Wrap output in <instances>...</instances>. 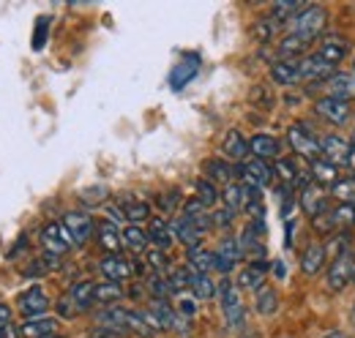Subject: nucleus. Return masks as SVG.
<instances>
[{
    "label": "nucleus",
    "mask_w": 355,
    "mask_h": 338,
    "mask_svg": "<svg viewBox=\"0 0 355 338\" xmlns=\"http://www.w3.org/2000/svg\"><path fill=\"white\" fill-rule=\"evenodd\" d=\"M96 322H98V328L115 330L118 336H126V333H137V336H142V338L156 336V330L145 322L142 311H129V308H121V305H110V308L98 311Z\"/></svg>",
    "instance_id": "nucleus-1"
},
{
    "label": "nucleus",
    "mask_w": 355,
    "mask_h": 338,
    "mask_svg": "<svg viewBox=\"0 0 355 338\" xmlns=\"http://www.w3.org/2000/svg\"><path fill=\"white\" fill-rule=\"evenodd\" d=\"M350 281H355L353 249H347L345 254H339L336 259H331V267H328V290H331V292H342Z\"/></svg>",
    "instance_id": "nucleus-2"
},
{
    "label": "nucleus",
    "mask_w": 355,
    "mask_h": 338,
    "mask_svg": "<svg viewBox=\"0 0 355 338\" xmlns=\"http://www.w3.org/2000/svg\"><path fill=\"white\" fill-rule=\"evenodd\" d=\"M325 19H328L325 8H320V6H306V8L293 19V30H290V33H301V36H306L309 42H314V39L322 33Z\"/></svg>",
    "instance_id": "nucleus-3"
},
{
    "label": "nucleus",
    "mask_w": 355,
    "mask_h": 338,
    "mask_svg": "<svg viewBox=\"0 0 355 338\" xmlns=\"http://www.w3.org/2000/svg\"><path fill=\"white\" fill-rule=\"evenodd\" d=\"M63 229L69 232L71 238V246H85L90 238H93V218L85 211H69L63 215Z\"/></svg>",
    "instance_id": "nucleus-4"
},
{
    "label": "nucleus",
    "mask_w": 355,
    "mask_h": 338,
    "mask_svg": "<svg viewBox=\"0 0 355 338\" xmlns=\"http://www.w3.org/2000/svg\"><path fill=\"white\" fill-rule=\"evenodd\" d=\"M219 297H222V314H224V322L230 328H241L243 325V303H241V295L235 290L232 281H222V287L216 290Z\"/></svg>",
    "instance_id": "nucleus-5"
},
{
    "label": "nucleus",
    "mask_w": 355,
    "mask_h": 338,
    "mask_svg": "<svg viewBox=\"0 0 355 338\" xmlns=\"http://www.w3.org/2000/svg\"><path fill=\"white\" fill-rule=\"evenodd\" d=\"M287 139H290L293 150H295V153H301L304 159H309L311 164H314V161L322 156V150H320V142L311 136L309 128L301 126V123H295V126L287 128Z\"/></svg>",
    "instance_id": "nucleus-6"
},
{
    "label": "nucleus",
    "mask_w": 355,
    "mask_h": 338,
    "mask_svg": "<svg viewBox=\"0 0 355 338\" xmlns=\"http://www.w3.org/2000/svg\"><path fill=\"white\" fill-rule=\"evenodd\" d=\"M17 308L25 319H36V317H44L46 308H49V297L44 295L42 287H31L25 290L22 295L17 297Z\"/></svg>",
    "instance_id": "nucleus-7"
},
{
    "label": "nucleus",
    "mask_w": 355,
    "mask_h": 338,
    "mask_svg": "<svg viewBox=\"0 0 355 338\" xmlns=\"http://www.w3.org/2000/svg\"><path fill=\"white\" fill-rule=\"evenodd\" d=\"M39 240L44 246V254H55V256H63L71 249V238L63 229V224H46L42 235H39Z\"/></svg>",
    "instance_id": "nucleus-8"
},
{
    "label": "nucleus",
    "mask_w": 355,
    "mask_h": 338,
    "mask_svg": "<svg viewBox=\"0 0 355 338\" xmlns=\"http://www.w3.org/2000/svg\"><path fill=\"white\" fill-rule=\"evenodd\" d=\"M235 172H238V175L243 177V183L252 186V188H263V186H268V183L273 180V169L268 167L266 161H260V159L243 161Z\"/></svg>",
    "instance_id": "nucleus-9"
},
{
    "label": "nucleus",
    "mask_w": 355,
    "mask_h": 338,
    "mask_svg": "<svg viewBox=\"0 0 355 338\" xmlns=\"http://www.w3.org/2000/svg\"><path fill=\"white\" fill-rule=\"evenodd\" d=\"M98 270L104 273V278L107 281H126V278H132L134 267L129 259H123V256H118V254H110V256H104L101 262H98Z\"/></svg>",
    "instance_id": "nucleus-10"
},
{
    "label": "nucleus",
    "mask_w": 355,
    "mask_h": 338,
    "mask_svg": "<svg viewBox=\"0 0 355 338\" xmlns=\"http://www.w3.org/2000/svg\"><path fill=\"white\" fill-rule=\"evenodd\" d=\"M320 150H322V159L331 164H350L353 159V148L339 136H325L320 142Z\"/></svg>",
    "instance_id": "nucleus-11"
},
{
    "label": "nucleus",
    "mask_w": 355,
    "mask_h": 338,
    "mask_svg": "<svg viewBox=\"0 0 355 338\" xmlns=\"http://www.w3.org/2000/svg\"><path fill=\"white\" fill-rule=\"evenodd\" d=\"M222 156L227 161H235V164H241V161L249 156V142L243 139V134H241L238 128H230V131L224 134Z\"/></svg>",
    "instance_id": "nucleus-12"
},
{
    "label": "nucleus",
    "mask_w": 355,
    "mask_h": 338,
    "mask_svg": "<svg viewBox=\"0 0 355 338\" xmlns=\"http://www.w3.org/2000/svg\"><path fill=\"white\" fill-rule=\"evenodd\" d=\"M238 259H243V249H241L238 238H222V243L216 249V265L214 267L222 270V273H230Z\"/></svg>",
    "instance_id": "nucleus-13"
},
{
    "label": "nucleus",
    "mask_w": 355,
    "mask_h": 338,
    "mask_svg": "<svg viewBox=\"0 0 355 338\" xmlns=\"http://www.w3.org/2000/svg\"><path fill=\"white\" fill-rule=\"evenodd\" d=\"M317 112H320L325 121L336 123V126L347 123V118H350V107H347V101H342V98H334V96H328V98H320V101H317Z\"/></svg>",
    "instance_id": "nucleus-14"
},
{
    "label": "nucleus",
    "mask_w": 355,
    "mask_h": 338,
    "mask_svg": "<svg viewBox=\"0 0 355 338\" xmlns=\"http://www.w3.org/2000/svg\"><path fill=\"white\" fill-rule=\"evenodd\" d=\"M197 71H200V57H197V55H189V57H183L180 63H175V69L170 71V84H173V90L186 87V84L197 77Z\"/></svg>",
    "instance_id": "nucleus-15"
},
{
    "label": "nucleus",
    "mask_w": 355,
    "mask_h": 338,
    "mask_svg": "<svg viewBox=\"0 0 355 338\" xmlns=\"http://www.w3.org/2000/svg\"><path fill=\"white\" fill-rule=\"evenodd\" d=\"M115 208L121 211L123 221H132L137 226H139V221H148L150 218V205L142 202V199H134V197H121L115 202Z\"/></svg>",
    "instance_id": "nucleus-16"
},
{
    "label": "nucleus",
    "mask_w": 355,
    "mask_h": 338,
    "mask_svg": "<svg viewBox=\"0 0 355 338\" xmlns=\"http://www.w3.org/2000/svg\"><path fill=\"white\" fill-rule=\"evenodd\" d=\"M298 71H301V80H331L334 77V66L325 63L320 55H309L298 63Z\"/></svg>",
    "instance_id": "nucleus-17"
},
{
    "label": "nucleus",
    "mask_w": 355,
    "mask_h": 338,
    "mask_svg": "<svg viewBox=\"0 0 355 338\" xmlns=\"http://www.w3.org/2000/svg\"><path fill=\"white\" fill-rule=\"evenodd\" d=\"M279 150H282V145H279V139L270 136V134H254V136L249 139V153H252L254 159H260V161H266V159H279Z\"/></svg>",
    "instance_id": "nucleus-18"
},
{
    "label": "nucleus",
    "mask_w": 355,
    "mask_h": 338,
    "mask_svg": "<svg viewBox=\"0 0 355 338\" xmlns=\"http://www.w3.org/2000/svg\"><path fill=\"white\" fill-rule=\"evenodd\" d=\"M350 52V44L347 39H342V36H325L322 42H320V57L325 60V63H331V66H336L339 60H345V55Z\"/></svg>",
    "instance_id": "nucleus-19"
},
{
    "label": "nucleus",
    "mask_w": 355,
    "mask_h": 338,
    "mask_svg": "<svg viewBox=\"0 0 355 338\" xmlns=\"http://www.w3.org/2000/svg\"><path fill=\"white\" fill-rule=\"evenodd\" d=\"M170 232H173V238H178L186 249H197V246L202 243V235H205V232H200L191 221H186V218H180V215L170 224Z\"/></svg>",
    "instance_id": "nucleus-20"
},
{
    "label": "nucleus",
    "mask_w": 355,
    "mask_h": 338,
    "mask_svg": "<svg viewBox=\"0 0 355 338\" xmlns=\"http://www.w3.org/2000/svg\"><path fill=\"white\" fill-rule=\"evenodd\" d=\"M22 338H52L58 330V319L52 317H36V319H25L19 325Z\"/></svg>",
    "instance_id": "nucleus-21"
},
{
    "label": "nucleus",
    "mask_w": 355,
    "mask_h": 338,
    "mask_svg": "<svg viewBox=\"0 0 355 338\" xmlns=\"http://www.w3.org/2000/svg\"><path fill=\"white\" fill-rule=\"evenodd\" d=\"M96 235H98V246L104 249V251L115 254L121 246H123V240H121V229H118V224H112L110 218H104V221H98V226H96Z\"/></svg>",
    "instance_id": "nucleus-22"
},
{
    "label": "nucleus",
    "mask_w": 355,
    "mask_h": 338,
    "mask_svg": "<svg viewBox=\"0 0 355 338\" xmlns=\"http://www.w3.org/2000/svg\"><path fill=\"white\" fill-rule=\"evenodd\" d=\"M266 270H268L266 262H252L249 267L241 270V276H238V287L252 290V292H260V290H263V281H266Z\"/></svg>",
    "instance_id": "nucleus-23"
},
{
    "label": "nucleus",
    "mask_w": 355,
    "mask_h": 338,
    "mask_svg": "<svg viewBox=\"0 0 355 338\" xmlns=\"http://www.w3.org/2000/svg\"><path fill=\"white\" fill-rule=\"evenodd\" d=\"M270 80H273L276 84H284V87L295 84L298 80H301L298 63H293V60H276V63L270 66Z\"/></svg>",
    "instance_id": "nucleus-24"
},
{
    "label": "nucleus",
    "mask_w": 355,
    "mask_h": 338,
    "mask_svg": "<svg viewBox=\"0 0 355 338\" xmlns=\"http://www.w3.org/2000/svg\"><path fill=\"white\" fill-rule=\"evenodd\" d=\"M202 172H205V180L211 183H232V175H235L227 159H208L202 164Z\"/></svg>",
    "instance_id": "nucleus-25"
},
{
    "label": "nucleus",
    "mask_w": 355,
    "mask_h": 338,
    "mask_svg": "<svg viewBox=\"0 0 355 338\" xmlns=\"http://www.w3.org/2000/svg\"><path fill=\"white\" fill-rule=\"evenodd\" d=\"M148 240L159 249V251H167L173 246V232H170V224H164L162 218H150V226H148Z\"/></svg>",
    "instance_id": "nucleus-26"
},
{
    "label": "nucleus",
    "mask_w": 355,
    "mask_h": 338,
    "mask_svg": "<svg viewBox=\"0 0 355 338\" xmlns=\"http://www.w3.org/2000/svg\"><path fill=\"white\" fill-rule=\"evenodd\" d=\"M123 297V287L118 281H101L93 290V305H112Z\"/></svg>",
    "instance_id": "nucleus-27"
},
{
    "label": "nucleus",
    "mask_w": 355,
    "mask_h": 338,
    "mask_svg": "<svg viewBox=\"0 0 355 338\" xmlns=\"http://www.w3.org/2000/svg\"><path fill=\"white\" fill-rule=\"evenodd\" d=\"M301 208L306 211V215H317V213L328 211V202H325V194H322V188H317V186H306L304 188V194H301Z\"/></svg>",
    "instance_id": "nucleus-28"
},
{
    "label": "nucleus",
    "mask_w": 355,
    "mask_h": 338,
    "mask_svg": "<svg viewBox=\"0 0 355 338\" xmlns=\"http://www.w3.org/2000/svg\"><path fill=\"white\" fill-rule=\"evenodd\" d=\"M214 265H216V254L205 251V249H189V270L191 273H202V276H208L211 270H214Z\"/></svg>",
    "instance_id": "nucleus-29"
},
{
    "label": "nucleus",
    "mask_w": 355,
    "mask_h": 338,
    "mask_svg": "<svg viewBox=\"0 0 355 338\" xmlns=\"http://www.w3.org/2000/svg\"><path fill=\"white\" fill-rule=\"evenodd\" d=\"M304 8H306L304 3H290V0H287V3H273V6H270V17H268V19H270L273 25L293 22Z\"/></svg>",
    "instance_id": "nucleus-30"
},
{
    "label": "nucleus",
    "mask_w": 355,
    "mask_h": 338,
    "mask_svg": "<svg viewBox=\"0 0 355 338\" xmlns=\"http://www.w3.org/2000/svg\"><path fill=\"white\" fill-rule=\"evenodd\" d=\"M222 199H224V205H227V211H243L246 208V186L243 183H227L224 186V191H222Z\"/></svg>",
    "instance_id": "nucleus-31"
},
{
    "label": "nucleus",
    "mask_w": 355,
    "mask_h": 338,
    "mask_svg": "<svg viewBox=\"0 0 355 338\" xmlns=\"http://www.w3.org/2000/svg\"><path fill=\"white\" fill-rule=\"evenodd\" d=\"M121 240H123V246L134 254L145 251L148 243H150V240H148V232H145L142 226H137V224H129V226L121 232Z\"/></svg>",
    "instance_id": "nucleus-32"
},
{
    "label": "nucleus",
    "mask_w": 355,
    "mask_h": 338,
    "mask_svg": "<svg viewBox=\"0 0 355 338\" xmlns=\"http://www.w3.org/2000/svg\"><path fill=\"white\" fill-rule=\"evenodd\" d=\"M322 262H325V246L311 243L309 249L304 251V256H301V270H304L306 276H314V273H320Z\"/></svg>",
    "instance_id": "nucleus-33"
},
{
    "label": "nucleus",
    "mask_w": 355,
    "mask_h": 338,
    "mask_svg": "<svg viewBox=\"0 0 355 338\" xmlns=\"http://www.w3.org/2000/svg\"><path fill=\"white\" fill-rule=\"evenodd\" d=\"M93 290H96L93 281H77V284L69 290V297H71V303L77 305V311H88L90 305H93Z\"/></svg>",
    "instance_id": "nucleus-34"
},
{
    "label": "nucleus",
    "mask_w": 355,
    "mask_h": 338,
    "mask_svg": "<svg viewBox=\"0 0 355 338\" xmlns=\"http://www.w3.org/2000/svg\"><path fill=\"white\" fill-rule=\"evenodd\" d=\"M328 87H331V96L334 98L347 101V98L355 96V74H334Z\"/></svg>",
    "instance_id": "nucleus-35"
},
{
    "label": "nucleus",
    "mask_w": 355,
    "mask_h": 338,
    "mask_svg": "<svg viewBox=\"0 0 355 338\" xmlns=\"http://www.w3.org/2000/svg\"><path fill=\"white\" fill-rule=\"evenodd\" d=\"M309 44H311L309 39L301 36V33H287V36L279 42V55H282V57H295V55H301Z\"/></svg>",
    "instance_id": "nucleus-36"
},
{
    "label": "nucleus",
    "mask_w": 355,
    "mask_h": 338,
    "mask_svg": "<svg viewBox=\"0 0 355 338\" xmlns=\"http://www.w3.org/2000/svg\"><path fill=\"white\" fill-rule=\"evenodd\" d=\"M189 287H191V292H194L197 300H208V297L216 295V284L211 281V276H202V273H191Z\"/></svg>",
    "instance_id": "nucleus-37"
},
{
    "label": "nucleus",
    "mask_w": 355,
    "mask_h": 338,
    "mask_svg": "<svg viewBox=\"0 0 355 338\" xmlns=\"http://www.w3.org/2000/svg\"><path fill=\"white\" fill-rule=\"evenodd\" d=\"M311 177L320 183V186H328V183H336L339 180V172H336V164L325 161V159H317L311 164Z\"/></svg>",
    "instance_id": "nucleus-38"
},
{
    "label": "nucleus",
    "mask_w": 355,
    "mask_h": 338,
    "mask_svg": "<svg viewBox=\"0 0 355 338\" xmlns=\"http://www.w3.org/2000/svg\"><path fill=\"white\" fill-rule=\"evenodd\" d=\"M254 308H257V314H263V317L276 314V308H279V295H276V290L263 287V290L257 292V297H254Z\"/></svg>",
    "instance_id": "nucleus-39"
},
{
    "label": "nucleus",
    "mask_w": 355,
    "mask_h": 338,
    "mask_svg": "<svg viewBox=\"0 0 355 338\" xmlns=\"http://www.w3.org/2000/svg\"><path fill=\"white\" fill-rule=\"evenodd\" d=\"M219 191H216V183H211V180H197V199L205 205V208H214L216 202H219Z\"/></svg>",
    "instance_id": "nucleus-40"
},
{
    "label": "nucleus",
    "mask_w": 355,
    "mask_h": 338,
    "mask_svg": "<svg viewBox=\"0 0 355 338\" xmlns=\"http://www.w3.org/2000/svg\"><path fill=\"white\" fill-rule=\"evenodd\" d=\"M148 292L153 295V300H164L167 295H173V290H170V284H167V276H159V273H153L148 281Z\"/></svg>",
    "instance_id": "nucleus-41"
},
{
    "label": "nucleus",
    "mask_w": 355,
    "mask_h": 338,
    "mask_svg": "<svg viewBox=\"0 0 355 338\" xmlns=\"http://www.w3.org/2000/svg\"><path fill=\"white\" fill-rule=\"evenodd\" d=\"M189 278H191V270H189V267H175V270H170V276H167V284H170L173 295L189 287Z\"/></svg>",
    "instance_id": "nucleus-42"
},
{
    "label": "nucleus",
    "mask_w": 355,
    "mask_h": 338,
    "mask_svg": "<svg viewBox=\"0 0 355 338\" xmlns=\"http://www.w3.org/2000/svg\"><path fill=\"white\" fill-rule=\"evenodd\" d=\"M331 215H334V224L336 226H355V205H339V208H334L331 211Z\"/></svg>",
    "instance_id": "nucleus-43"
},
{
    "label": "nucleus",
    "mask_w": 355,
    "mask_h": 338,
    "mask_svg": "<svg viewBox=\"0 0 355 338\" xmlns=\"http://www.w3.org/2000/svg\"><path fill=\"white\" fill-rule=\"evenodd\" d=\"M334 197H339L345 205H355V183L353 180H336L334 183Z\"/></svg>",
    "instance_id": "nucleus-44"
},
{
    "label": "nucleus",
    "mask_w": 355,
    "mask_h": 338,
    "mask_svg": "<svg viewBox=\"0 0 355 338\" xmlns=\"http://www.w3.org/2000/svg\"><path fill=\"white\" fill-rule=\"evenodd\" d=\"M276 172H279V177H282L284 183H298V169H295V164H293L290 159H279Z\"/></svg>",
    "instance_id": "nucleus-45"
},
{
    "label": "nucleus",
    "mask_w": 355,
    "mask_h": 338,
    "mask_svg": "<svg viewBox=\"0 0 355 338\" xmlns=\"http://www.w3.org/2000/svg\"><path fill=\"white\" fill-rule=\"evenodd\" d=\"M80 199H83L85 205H101V202L107 199V188H104V186H93V188H85V191L80 194Z\"/></svg>",
    "instance_id": "nucleus-46"
},
{
    "label": "nucleus",
    "mask_w": 355,
    "mask_h": 338,
    "mask_svg": "<svg viewBox=\"0 0 355 338\" xmlns=\"http://www.w3.org/2000/svg\"><path fill=\"white\" fill-rule=\"evenodd\" d=\"M145 262H148V265H150V270H153V273H159V276L167 270V256H164V251H159V249L148 251Z\"/></svg>",
    "instance_id": "nucleus-47"
},
{
    "label": "nucleus",
    "mask_w": 355,
    "mask_h": 338,
    "mask_svg": "<svg viewBox=\"0 0 355 338\" xmlns=\"http://www.w3.org/2000/svg\"><path fill=\"white\" fill-rule=\"evenodd\" d=\"M311 224H314V229L317 232H331L336 224H334V215H331V211H322V213H317L314 218H311Z\"/></svg>",
    "instance_id": "nucleus-48"
},
{
    "label": "nucleus",
    "mask_w": 355,
    "mask_h": 338,
    "mask_svg": "<svg viewBox=\"0 0 355 338\" xmlns=\"http://www.w3.org/2000/svg\"><path fill=\"white\" fill-rule=\"evenodd\" d=\"M46 30H49V19H46V17H39V25H36V36H33V49H44Z\"/></svg>",
    "instance_id": "nucleus-49"
},
{
    "label": "nucleus",
    "mask_w": 355,
    "mask_h": 338,
    "mask_svg": "<svg viewBox=\"0 0 355 338\" xmlns=\"http://www.w3.org/2000/svg\"><path fill=\"white\" fill-rule=\"evenodd\" d=\"M55 305H58V311H60V317H66V319H71V317H77V314H80V311H77V305L71 303V297H69V295H66V297H60V300H58Z\"/></svg>",
    "instance_id": "nucleus-50"
},
{
    "label": "nucleus",
    "mask_w": 355,
    "mask_h": 338,
    "mask_svg": "<svg viewBox=\"0 0 355 338\" xmlns=\"http://www.w3.org/2000/svg\"><path fill=\"white\" fill-rule=\"evenodd\" d=\"M254 36H257V42H270V36H273V22L266 19V22H260L257 28H254Z\"/></svg>",
    "instance_id": "nucleus-51"
},
{
    "label": "nucleus",
    "mask_w": 355,
    "mask_h": 338,
    "mask_svg": "<svg viewBox=\"0 0 355 338\" xmlns=\"http://www.w3.org/2000/svg\"><path fill=\"white\" fill-rule=\"evenodd\" d=\"M211 221H214V226H230L232 224V211H219V213H214L211 215Z\"/></svg>",
    "instance_id": "nucleus-52"
},
{
    "label": "nucleus",
    "mask_w": 355,
    "mask_h": 338,
    "mask_svg": "<svg viewBox=\"0 0 355 338\" xmlns=\"http://www.w3.org/2000/svg\"><path fill=\"white\" fill-rule=\"evenodd\" d=\"M178 199H180V197H178V191H170V197H159V208H162V211H175V205H178Z\"/></svg>",
    "instance_id": "nucleus-53"
},
{
    "label": "nucleus",
    "mask_w": 355,
    "mask_h": 338,
    "mask_svg": "<svg viewBox=\"0 0 355 338\" xmlns=\"http://www.w3.org/2000/svg\"><path fill=\"white\" fill-rule=\"evenodd\" d=\"M0 338H22V330H19V325H14V322L0 325Z\"/></svg>",
    "instance_id": "nucleus-54"
},
{
    "label": "nucleus",
    "mask_w": 355,
    "mask_h": 338,
    "mask_svg": "<svg viewBox=\"0 0 355 338\" xmlns=\"http://www.w3.org/2000/svg\"><path fill=\"white\" fill-rule=\"evenodd\" d=\"M178 311H180V317H191V314L197 311V305H194L191 300H180V305H178Z\"/></svg>",
    "instance_id": "nucleus-55"
},
{
    "label": "nucleus",
    "mask_w": 355,
    "mask_h": 338,
    "mask_svg": "<svg viewBox=\"0 0 355 338\" xmlns=\"http://www.w3.org/2000/svg\"><path fill=\"white\" fill-rule=\"evenodd\" d=\"M11 317H14V311H11V305H6V303H0V325H8V322H11Z\"/></svg>",
    "instance_id": "nucleus-56"
},
{
    "label": "nucleus",
    "mask_w": 355,
    "mask_h": 338,
    "mask_svg": "<svg viewBox=\"0 0 355 338\" xmlns=\"http://www.w3.org/2000/svg\"><path fill=\"white\" fill-rule=\"evenodd\" d=\"M93 338H121L115 330H107V328H98L96 333H93Z\"/></svg>",
    "instance_id": "nucleus-57"
},
{
    "label": "nucleus",
    "mask_w": 355,
    "mask_h": 338,
    "mask_svg": "<svg viewBox=\"0 0 355 338\" xmlns=\"http://www.w3.org/2000/svg\"><path fill=\"white\" fill-rule=\"evenodd\" d=\"M325 338H353L350 333H342V330H336V333H328Z\"/></svg>",
    "instance_id": "nucleus-58"
},
{
    "label": "nucleus",
    "mask_w": 355,
    "mask_h": 338,
    "mask_svg": "<svg viewBox=\"0 0 355 338\" xmlns=\"http://www.w3.org/2000/svg\"><path fill=\"white\" fill-rule=\"evenodd\" d=\"M350 148H353V153H355V134H353V145H350Z\"/></svg>",
    "instance_id": "nucleus-59"
},
{
    "label": "nucleus",
    "mask_w": 355,
    "mask_h": 338,
    "mask_svg": "<svg viewBox=\"0 0 355 338\" xmlns=\"http://www.w3.org/2000/svg\"><path fill=\"white\" fill-rule=\"evenodd\" d=\"M353 325H355V305H353Z\"/></svg>",
    "instance_id": "nucleus-60"
},
{
    "label": "nucleus",
    "mask_w": 355,
    "mask_h": 338,
    "mask_svg": "<svg viewBox=\"0 0 355 338\" xmlns=\"http://www.w3.org/2000/svg\"><path fill=\"white\" fill-rule=\"evenodd\" d=\"M52 338H63V336H52Z\"/></svg>",
    "instance_id": "nucleus-61"
}]
</instances>
